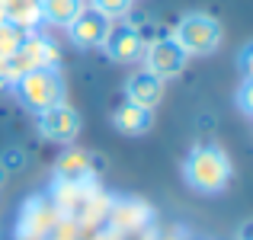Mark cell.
I'll return each instance as SVG.
<instances>
[{"label":"cell","mask_w":253,"mask_h":240,"mask_svg":"<svg viewBox=\"0 0 253 240\" xmlns=\"http://www.w3.org/2000/svg\"><path fill=\"white\" fill-rule=\"evenodd\" d=\"M186 183L196 192H205V196H215L228 186L231 179V160L224 151L218 148H196L189 157H186Z\"/></svg>","instance_id":"6da1fadb"},{"label":"cell","mask_w":253,"mask_h":240,"mask_svg":"<svg viewBox=\"0 0 253 240\" xmlns=\"http://www.w3.org/2000/svg\"><path fill=\"white\" fill-rule=\"evenodd\" d=\"M13 86H16L23 106L32 109V112H45V109H51V106L64 103V80L55 68L29 71V74H23Z\"/></svg>","instance_id":"7a4b0ae2"},{"label":"cell","mask_w":253,"mask_h":240,"mask_svg":"<svg viewBox=\"0 0 253 240\" xmlns=\"http://www.w3.org/2000/svg\"><path fill=\"white\" fill-rule=\"evenodd\" d=\"M173 42L189 55H211L221 42V26L215 16L209 13H189V16L179 19L176 32H173Z\"/></svg>","instance_id":"3957f363"},{"label":"cell","mask_w":253,"mask_h":240,"mask_svg":"<svg viewBox=\"0 0 253 240\" xmlns=\"http://www.w3.org/2000/svg\"><path fill=\"white\" fill-rule=\"evenodd\" d=\"M103 48L106 55L112 58V61L119 64H131L138 61V58H144V36L138 32V26L131 23H109V29H106V39H103Z\"/></svg>","instance_id":"277c9868"},{"label":"cell","mask_w":253,"mask_h":240,"mask_svg":"<svg viewBox=\"0 0 253 240\" xmlns=\"http://www.w3.org/2000/svg\"><path fill=\"white\" fill-rule=\"evenodd\" d=\"M39 131H42L48 141H58V144H71L81 131V116H77L71 106L58 103L51 109L39 112Z\"/></svg>","instance_id":"5b68a950"},{"label":"cell","mask_w":253,"mask_h":240,"mask_svg":"<svg viewBox=\"0 0 253 240\" xmlns=\"http://www.w3.org/2000/svg\"><path fill=\"white\" fill-rule=\"evenodd\" d=\"M144 55H148V71L157 74L161 80L176 77L179 71L186 68V51L179 48L173 39H157V42H151L148 48H144Z\"/></svg>","instance_id":"8992f818"},{"label":"cell","mask_w":253,"mask_h":240,"mask_svg":"<svg viewBox=\"0 0 253 240\" xmlns=\"http://www.w3.org/2000/svg\"><path fill=\"white\" fill-rule=\"evenodd\" d=\"M106 29H109V19L99 16L96 10H81V16L68 26L74 45H81V48H96V45H103Z\"/></svg>","instance_id":"52a82bcc"},{"label":"cell","mask_w":253,"mask_h":240,"mask_svg":"<svg viewBox=\"0 0 253 240\" xmlns=\"http://www.w3.org/2000/svg\"><path fill=\"white\" fill-rule=\"evenodd\" d=\"M125 96H128V103H135V106L154 109V106L164 99V80L157 74H151V71H138V74H131L128 83H125Z\"/></svg>","instance_id":"ba28073f"},{"label":"cell","mask_w":253,"mask_h":240,"mask_svg":"<svg viewBox=\"0 0 253 240\" xmlns=\"http://www.w3.org/2000/svg\"><path fill=\"white\" fill-rule=\"evenodd\" d=\"M55 176L68 186H86L93 179V157L86 151H64L55 163Z\"/></svg>","instance_id":"9c48e42d"},{"label":"cell","mask_w":253,"mask_h":240,"mask_svg":"<svg viewBox=\"0 0 253 240\" xmlns=\"http://www.w3.org/2000/svg\"><path fill=\"white\" fill-rule=\"evenodd\" d=\"M0 13L6 16V23L19 26V29L32 32L42 19V0H0Z\"/></svg>","instance_id":"30bf717a"},{"label":"cell","mask_w":253,"mask_h":240,"mask_svg":"<svg viewBox=\"0 0 253 240\" xmlns=\"http://www.w3.org/2000/svg\"><path fill=\"white\" fill-rule=\"evenodd\" d=\"M112 122H116V128L122 135H144L151 128V109L135 106V103H122L116 109V116H112Z\"/></svg>","instance_id":"8fae6325"},{"label":"cell","mask_w":253,"mask_h":240,"mask_svg":"<svg viewBox=\"0 0 253 240\" xmlns=\"http://www.w3.org/2000/svg\"><path fill=\"white\" fill-rule=\"evenodd\" d=\"M51 228H55V215H51L42 202H29L26 205L23 218H19V237L32 240V237H42L45 231H51Z\"/></svg>","instance_id":"7c38bea8"},{"label":"cell","mask_w":253,"mask_h":240,"mask_svg":"<svg viewBox=\"0 0 253 240\" xmlns=\"http://www.w3.org/2000/svg\"><path fill=\"white\" fill-rule=\"evenodd\" d=\"M84 10V0H42V19L51 26H71Z\"/></svg>","instance_id":"4fadbf2b"},{"label":"cell","mask_w":253,"mask_h":240,"mask_svg":"<svg viewBox=\"0 0 253 240\" xmlns=\"http://www.w3.org/2000/svg\"><path fill=\"white\" fill-rule=\"evenodd\" d=\"M26 36H29L26 29H19V26H13V23H3L0 26V55L10 58L13 51H19V45L26 42Z\"/></svg>","instance_id":"5bb4252c"},{"label":"cell","mask_w":253,"mask_h":240,"mask_svg":"<svg viewBox=\"0 0 253 240\" xmlns=\"http://www.w3.org/2000/svg\"><path fill=\"white\" fill-rule=\"evenodd\" d=\"M144 218H148V208H144V205H138V202H122L116 208V221L125 224V228H138Z\"/></svg>","instance_id":"9a60e30c"},{"label":"cell","mask_w":253,"mask_h":240,"mask_svg":"<svg viewBox=\"0 0 253 240\" xmlns=\"http://www.w3.org/2000/svg\"><path fill=\"white\" fill-rule=\"evenodd\" d=\"M131 3L135 0H93V10L106 19H116V16H125L131 10Z\"/></svg>","instance_id":"2e32d148"},{"label":"cell","mask_w":253,"mask_h":240,"mask_svg":"<svg viewBox=\"0 0 253 240\" xmlns=\"http://www.w3.org/2000/svg\"><path fill=\"white\" fill-rule=\"evenodd\" d=\"M241 74H244V80L253 83V45H247V48L241 51Z\"/></svg>","instance_id":"e0dca14e"},{"label":"cell","mask_w":253,"mask_h":240,"mask_svg":"<svg viewBox=\"0 0 253 240\" xmlns=\"http://www.w3.org/2000/svg\"><path fill=\"white\" fill-rule=\"evenodd\" d=\"M237 99H241V109L253 116V83H250V80H244V86H241V93H237Z\"/></svg>","instance_id":"ac0fdd59"},{"label":"cell","mask_w":253,"mask_h":240,"mask_svg":"<svg viewBox=\"0 0 253 240\" xmlns=\"http://www.w3.org/2000/svg\"><path fill=\"white\" fill-rule=\"evenodd\" d=\"M3 86H13V71H10V58L0 55V90Z\"/></svg>","instance_id":"d6986e66"},{"label":"cell","mask_w":253,"mask_h":240,"mask_svg":"<svg viewBox=\"0 0 253 240\" xmlns=\"http://www.w3.org/2000/svg\"><path fill=\"white\" fill-rule=\"evenodd\" d=\"M237 240H253V221L241 224V231H237Z\"/></svg>","instance_id":"ffe728a7"}]
</instances>
